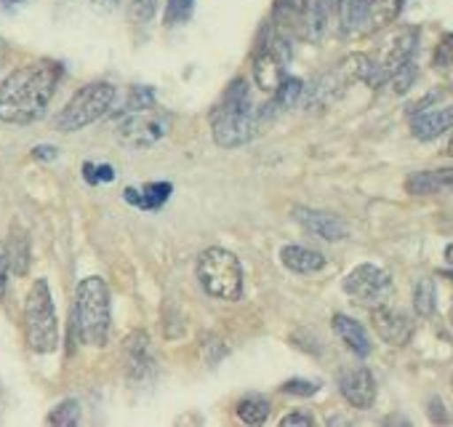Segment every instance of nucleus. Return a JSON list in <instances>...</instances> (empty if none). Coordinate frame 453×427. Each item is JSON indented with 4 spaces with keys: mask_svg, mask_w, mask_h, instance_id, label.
<instances>
[{
    "mask_svg": "<svg viewBox=\"0 0 453 427\" xmlns=\"http://www.w3.org/2000/svg\"><path fill=\"white\" fill-rule=\"evenodd\" d=\"M9 273H12V265H9L6 244H0V299L6 297V289H9Z\"/></svg>",
    "mask_w": 453,
    "mask_h": 427,
    "instance_id": "obj_35",
    "label": "nucleus"
},
{
    "mask_svg": "<svg viewBox=\"0 0 453 427\" xmlns=\"http://www.w3.org/2000/svg\"><path fill=\"white\" fill-rule=\"evenodd\" d=\"M400 12H403V0H373L368 9V17H365V27L381 30V27L392 25Z\"/></svg>",
    "mask_w": 453,
    "mask_h": 427,
    "instance_id": "obj_22",
    "label": "nucleus"
},
{
    "mask_svg": "<svg viewBox=\"0 0 453 427\" xmlns=\"http://www.w3.org/2000/svg\"><path fill=\"white\" fill-rule=\"evenodd\" d=\"M65 67L54 59H41L14 70L0 83V120L4 123H35L46 115Z\"/></svg>",
    "mask_w": 453,
    "mask_h": 427,
    "instance_id": "obj_1",
    "label": "nucleus"
},
{
    "mask_svg": "<svg viewBox=\"0 0 453 427\" xmlns=\"http://www.w3.org/2000/svg\"><path fill=\"white\" fill-rule=\"evenodd\" d=\"M392 289V278L387 270L379 265H357L347 278H344V294L352 297L357 305H379Z\"/></svg>",
    "mask_w": 453,
    "mask_h": 427,
    "instance_id": "obj_10",
    "label": "nucleus"
},
{
    "mask_svg": "<svg viewBox=\"0 0 453 427\" xmlns=\"http://www.w3.org/2000/svg\"><path fill=\"white\" fill-rule=\"evenodd\" d=\"M453 128V105L440 107V110H426V113H416L411 120V134L418 142H432L440 134Z\"/></svg>",
    "mask_w": 453,
    "mask_h": 427,
    "instance_id": "obj_14",
    "label": "nucleus"
},
{
    "mask_svg": "<svg viewBox=\"0 0 453 427\" xmlns=\"http://www.w3.org/2000/svg\"><path fill=\"white\" fill-rule=\"evenodd\" d=\"M211 128L219 147H241L257 134V113L246 78H235L216 107L211 110Z\"/></svg>",
    "mask_w": 453,
    "mask_h": 427,
    "instance_id": "obj_2",
    "label": "nucleus"
},
{
    "mask_svg": "<svg viewBox=\"0 0 453 427\" xmlns=\"http://www.w3.org/2000/svg\"><path fill=\"white\" fill-rule=\"evenodd\" d=\"M413 81H416V62L411 59L408 65H403L397 73H392V78L387 81L392 89H395V94H405L411 86H413Z\"/></svg>",
    "mask_w": 453,
    "mask_h": 427,
    "instance_id": "obj_32",
    "label": "nucleus"
},
{
    "mask_svg": "<svg viewBox=\"0 0 453 427\" xmlns=\"http://www.w3.org/2000/svg\"><path fill=\"white\" fill-rule=\"evenodd\" d=\"M416 46H418V30H416V27H403V30H397V33L387 41L381 57H371V73H368L365 83H368L371 89L387 86V81L392 78V73H397L403 65H408V62L416 57Z\"/></svg>",
    "mask_w": 453,
    "mask_h": 427,
    "instance_id": "obj_8",
    "label": "nucleus"
},
{
    "mask_svg": "<svg viewBox=\"0 0 453 427\" xmlns=\"http://www.w3.org/2000/svg\"><path fill=\"white\" fill-rule=\"evenodd\" d=\"M46 422L49 424H57V427H75L81 422V403L73 400V398L62 400L59 406L51 408V414L46 416Z\"/></svg>",
    "mask_w": 453,
    "mask_h": 427,
    "instance_id": "obj_26",
    "label": "nucleus"
},
{
    "mask_svg": "<svg viewBox=\"0 0 453 427\" xmlns=\"http://www.w3.org/2000/svg\"><path fill=\"white\" fill-rule=\"evenodd\" d=\"M131 14L139 19V22H144V19H150L152 14H155V0H136L134 4V9H131Z\"/></svg>",
    "mask_w": 453,
    "mask_h": 427,
    "instance_id": "obj_37",
    "label": "nucleus"
},
{
    "mask_svg": "<svg viewBox=\"0 0 453 427\" xmlns=\"http://www.w3.org/2000/svg\"><path fill=\"white\" fill-rule=\"evenodd\" d=\"M445 262H448V265L453 268V244H450V246L445 249Z\"/></svg>",
    "mask_w": 453,
    "mask_h": 427,
    "instance_id": "obj_42",
    "label": "nucleus"
},
{
    "mask_svg": "<svg viewBox=\"0 0 453 427\" xmlns=\"http://www.w3.org/2000/svg\"><path fill=\"white\" fill-rule=\"evenodd\" d=\"M165 134H168V118L163 113H157L155 107L142 110V113H131L118 126V139L128 147H136V150L157 144Z\"/></svg>",
    "mask_w": 453,
    "mask_h": 427,
    "instance_id": "obj_9",
    "label": "nucleus"
},
{
    "mask_svg": "<svg viewBox=\"0 0 453 427\" xmlns=\"http://www.w3.org/2000/svg\"><path fill=\"white\" fill-rule=\"evenodd\" d=\"M83 176L88 184H99V182H112L115 179V168L112 166H94V163H83Z\"/></svg>",
    "mask_w": 453,
    "mask_h": 427,
    "instance_id": "obj_34",
    "label": "nucleus"
},
{
    "mask_svg": "<svg viewBox=\"0 0 453 427\" xmlns=\"http://www.w3.org/2000/svg\"><path fill=\"white\" fill-rule=\"evenodd\" d=\"M110 323H112V310H110V289L104 278L99 276L83 278L75 289V305H73L75 337L83 345L104 347L110 339Z\"/></svg>",
    "mask_w": 453,
    "mask_h": 427,
    "instance_id": "obj_3",
    "label": "nucleus"
},
{
    "mask_svg": "<svg viewBox=\"0 0 453 427\" xmlns=\"http://www.w3.org/2000/svg\"><path fill=\"white\" fill-rule=\"evenodd\" d=\"M6 41H0V67H4V62H6Z\"/></svg>",
    "mask_w": 453,
    "mask_h": 427,
    "instance_id": "obj_41",
    "label": "nucleus"
},
{
    "mask_svg": "<svg viewBox=\"0 0 453 427\" xmlns=\"http://www.w3.org/2000/svg\"><path fill=\"white\" fill-rule=\"evenodd\" d=\"M88 4H91L94 9H102V12H112V9H118L120 0H88Z\"/></svg>",
    "mask_w": 453,
    "mask_h": 427,
    "instance_id": "obj_40",
    "label": "nucleus"
},
{
    "mask_svg": "<svg viewBox=\"0 0 453 427\" xmlns=\"http://www.w3.org/2000/svg\"><path fill=\"white\" fill-rule=\"evenodd\" d=\"M238 416L246 424H265L267 416H270V400L265 395H259V392H251L238 403Z\"/></svg>",
    "mask_w": 453,
    "mask_h": 427,
    "instance_id": "obj_23",
    "label": "nucleus"
},
{
    "mask_svg": "<svg viewBox=\"0 0 453 427\" xmlns=\"http://www.w3.org/2000/svg\"><path fill=\"white\" fill-rule=\"evenodd\" d=\"M115 105V86L104 81H94L75 91V97L65 105V110L57 115V128L65 134L81 131L96 120H102Z\"/></svg>",
    "mask_w": 453,
    "mask_h": 427,
    "instance_id": "obj_6",
    "label": "nucleus"
},
{
    "mask_svg": "<svg viewBox=\"0 0 453 427\" xmlns=\"http://www.w3.org/2000/svg\"><path fill=\"white\" fill-rule=\"evenodd\" d=\"M371 323H373L376 334L392 347H405L411 342V337H413V321L403 310H397L392 305H384V302L373 305Z\"/></svg>",
    "mask_w": 453,
    "mask_h": 427,
    "instance_id": "obj_11",
    "label": "nucleus"
},
{
    "mask_svg": "<svg viewBox=\"0 0 453 427\" xmlns=\"http://www.w3.org/2000/svg\"><path fill=\"white\" fill-rule=\"evenodd\" d=\"M27 4H33V0H0V9H4V12H17V9H22Z\"/></svg>",
    "mask_w": 453,
    "mask_h": 427,
    "instance_id": "obj_39",
    "label": "nucleus"
},
{
    "mask_svg": "<svg viewBox=\"0 0 453 427\" xmlns=\"http://www.w3.org/2000/svg\"><path fill=\"white\" fill-rule=\"evenodd\" d=\"M304 97V81H299V78H283L280 81V86L275 89V105L278 107H283V110H291V107H296V102Z\"/></svg>",
    "mask_w": 453,
    "mask_h": 427,
    "instance_id": "obj_25",
    "label": "nucleus"
},
{
    "mask_svg": "<svg viewBox=\"0 0 453 427\" xmlns=\"http://www.w3.org/2000/svg\"><path fill=\"white\" fill-rule=\"evenodd\" d=\"M450 321H453V307H450Z\"/></svg>",
    "mask_w": 453,
    "mask_h": 427,
    "instance_id": "obj_44",
    "label": "nucleus"
},
{
    "mask_svg": "<svg viewBox=\"0 0 453 427\" xmlns=\"http://www.w3.org/2000/svg\"><path fill=\"white\" fill-rule=\"evenodd\" d=\"M25 334L27 345L38 355H49L59 347V321L51 299L49 283L41 278L33 283L27 302H25Z\"/></svg>",
    "mask_w": 453,
    "mask_h": 427,
    "instance_id": "obj_5",
    "label": "nucleus"
},
{
    "mask_svg": "<svg viewBox=\"0 0 453 427\" xmlns=\"http://www.w3.org/2000/svg\"><path fill=\"white\" fill-rule=\"evenodd\" d=\"M171 192H173V184H171V182H150V184H144L142 190L126 187V190H123V198H126L128 203H134L136 208L157 211V208H163V203L171 198Z\"/></svg>",
    "mask_w": 453,
    "mask_h": 427,
    "instance_id": "obj_20",
    "label": "nucleus"
},
{
    "mask_svg": "<svg viewBox=\"0 0 453 427\" xmlns=\"http://www.w3.org/2000/svg\"><path fill=\"white\" fill-rule=\"evenodd\" d=\"M155 107V91L150 86H134L128 99H126V110L128 113H142V110H150Z\"/></svg>",
    "mask_w": 453,
    "mask_h": 427,
    "instance_id": "obj_30",
    "label": "nucleus"
},
{
    "mask_svg": "<svg viewBox=\"0 0 453 427\" xmlns=\"http://www.w3.org/2000/svg\"><path fill=\"white\" fill-rule=\"evenodd\" d=\"M280 262L286 270L299 273V276H312L326 268V257L320 252H312V249L296 246V244H288L280 249Z\"/></svg>",
    "mask_w": 453,
    "mask_h": 427,
    "instance_id": "obj_18",
    "label": "nucleus"
},
{
    "mask_svg": "<svg viewBox=\"0 0 453 427\" xmlns=\"http://www.w3.org/2000/svg\"><path fill=\"white\" fill-rule=\"evenodd\" d=\"M197 281L208 297L221 302H238L243 294L241 260L233 252L211 246L197 257Z\"/></svg>",
    "mask_w": 453,
    "mask_h": 427,
    "instance_id": "obj_4",
    "label": "nucleus"
},
{
    "mask_svg": "<svg viewBox=\"0 0 453 427\" xmlns=\"http://www.w3.org/2000/svg\"><path fill=\"white\" fill-rule=\"evenodd\" d=\"M57 152H59V150H57V147H51V144H41V147H35V150H33V155H35L38 160H54V158H57Z\"/></svg>",
    "mask_w": 453,
    "mask_h": 427,
    "instance_id": "obj_38",
    "label": "nucleus"
},
{
    "mask_svg": "<svg viewBox=\"0 0 453 427\" xmlns=\"http://www.w3.org/2000/svg\"><path fill=\"white\" fill-rule=\"evenodd\" d=\"M339 392L342 398L352 406V408H371L376 400V379L371 374V369L365 366H355L339 374Z\"/></svg>",
    "mask_w": 453,
    "mask_h": 427,
    "instance_id": "obj_12",
    "label": "nucleus"
},
{
    "mask_svg": "<svg viewBox=\"0 0 453 427\" xmlns=\"http://www.w3.org/2000/svg\"><path fill=\"white\" fill-rule=\"evenodd\" d=\"M294 220L315 238H323V241H344L349 236V228L336 217V214H328V211H315V208H307V206H296L294 208Z\"/></svg>",
    "mask_w": 453,
    "mask_h": 427,
    "instance_id": "obj_13",
    "label": "nucleus"
},
{
    "mask_svg": "<svg viewBox=\"0 0 453 427\" xmlns=\"http://www.w3.org/2000/svg\"><path fill=\"white\" fill-rule=\"evenodd\" d=\"M312 0H273V19L283 30H302L310 25Z\"/></svg>",
    "mask_w": 453,
    "mask_h": 427,
    "instance_id": "obj_17",
    "label": "nucleus"
},
{
    "mask_svg": "<svg viewBox=\"0 0 453 427\" xmlns=\"http://www.w3.org/2000/svg\"><path fill=\"white\" fill-rule=\"evenodd\" d=\"M334 331L336 337L347 345L349 353H355L357 358H368L371 355V339H368V331L349 315H334Z\"/></svg>",
    "mask_w": 453,
    "mask_h": 427,
    "instance_id": "obj_19",
    "label": "nucleus"
},
{
    "mask_svg": "<svg viewBox=\"0 0 453 427\" xmlns=\"http://www.w3.org/2000/svg\"><path fill=\"white\" fill-rule=\"evenodd\" d=\"M195 0H168L165 4V27H179L189 22Z\"/></svg>",
    "mask_w": 453,
    "mask_h": 427,
    "instance_id": "obj_29",
    "label": "nucleus"
},
{
    "mask_svg": "<svg viewBox=\"0 0 453 427\" xmlns=\"http://www.w3.org/2000/svg\"><path fill=\"white\" fill-rule=\"evenodd\" d=\"M437 307V289L429 278H421L413 289V310L421 318H429Z\"/></svg>",
    "mask_w": 453,
    "mask_h": 427,
    "instance_id": "obj_24",
    "label": "nucleus"
},
{
    "mask_svg": "<svg viewBox=\"0 0 453 427\" xmlns=\"http://www.w3.org/2000/svg\"><path fill=\"white\" fill-rule=\"evenodd\" d=\"M123 363L131 379H144L152 361H150V337L144 331H131L123 342Z\"/></svg>",
    "mask_w": 453,
    "mask_h": 427,
    "instance_id": "obj_15",
    "label": "nucleus"
},
{
    "mask_svg": "<svg viewBox=\"0 0 453 427\" xmlns=\"http://www.w3.org/2000/svg\"><path fill=\"white\" fill-rule=\"evenodd\" d=\"M280 424H283V427H294V424H296V427H312L315 419H312L307 411H291V414H286V416L280 419Z\"/></svg>",
    "mask_w": 453,
    "mask_h": 427,
    "instance_id": "obj_36",
    "label": "nucleus"
},
{
    "mask_svg": "<svg viewBox=\"0 0 453 427\" xmlns=\"http://www.w3.org/2000/svg\"><path fill=\"white\" fill-rule=\"evenodd\" d=\"M6 254H9L12 273L25 276L30 270V238L22 230L12 233V238L6 241Z\"/></svg>",
    "mask_w": 453,
    "mask_h": 427,
    "instance_id": "obj_21",
    "label": "nucleus"
},
{
    "mask_svg": "<svg viewBox=\"0 0 453 427\" xmlns=\"http://www.w3.org/2000/svg\"><path fill=\"white\" fill-rule=\"evenodd\" d=\"M445 155H450V158H453V134H450V139L445 142Z\"/></svg>",
    "mask_w": 453,
    "mask_h": 427,
    "instance_id": "obj_43",
    "label": "nucleus"
},
{
    "mask_svg": "<svg viewBox=\"0 0 453 427\" xmlns=\"http://www.w3.org/2000/svg\"><path fill=\"white\" fill-rule=\"evenodd\" d=\"M286 395H302V398H310V395H315L318 390H320V384L318 382H310V379H288V382H283V387H280Z\"/></svg>",
    "mask_w": 453,
    "mask_h": 427,
    "instance_id": "obj_33",
    "label": "nucleus"
},
{
    "mask_svg": "<svg viewBox=\"0 0 453 427\" xmlns=\"http://www.w3.org/2000/svg\"><path fill=\"white\" fill-rule=\"evenodd\" d=\"M291 43L283 33H265L254 57V81L262 91H275L291 65Z\"/></svg>",
    "mask_w": 453,
    "mask_h": 427,
    "instance_id": "obj_7",
    "label": "nucleus"
},
{
    "mask_svg": "<svg viewBox=\"0 0 453 427\" xmlns=\"http://www.w3.org/2000/svg\"><path fill=\"white\" fill-rule=\"evenodd\" d=\"M405 190L411 195H437V192H453V166L437 168V171H418L411 174L405 182Z\"/></svg>",
    "mask_w": 453,
    "mask_h": 427,
    "instance_id": "obj_16",
    "label": "nucleus"
},
{
    "mask_svg": "<svg viewBox=\"0 0 453 427\" xmlns=\"http://www.w3.org/2000/svg\"><path fill=\"white\" fill-rule=\"evenodd\" d=\"M371 4H373V0H344V6H342L344 27H347V30H360V27H365V17H368Z\"/></svg>",
    "mask_w": 453,
    "mask_h": 427,
    "instance_id": "obj_27",
    "label": "nucleus"
},
{
    "mask_svg": "<svg viewBox=\"0 0 453 427\" xmlns=\"http://www.w3.org/2000/svg\"><path fill=\"white\" fill-rule=\"evenodd\" d=\"M432 67H434V70H440V73L453 70V33L442 35V41L437 43L434 57H432Z\"/></svg>",
    "mask_w": 453,
    "mask_h": 427,
    "instance_id": "obj_31",
    "label": "nucleus"
},
{
    "mask_svg": "<svg viewBox=\"0 0 453 427\" xmlns=\"http://www.w3.org/2000/svg\"><path fill=\"white\" fill-rule=\"evenodd\" d=\"M342 6H344V0H315V4H312V14H310L312 30L320 33L331 17H339L342 14Z\"/></svg>",
    "mask_w": 453,
    "mask_h": 427,
    "instance_id": "obj_28",
    "label": "nucleus"
}]
</instances>
